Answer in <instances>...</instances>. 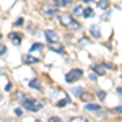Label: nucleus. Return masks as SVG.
<instances>
[{
	"label": "nucleus",
	"mask_w": 122,
	"mask_h": 122,
	"mask_svg": "<svg viewBox=\"0 0 122 122\" xmlns=\"http://www.w3.org/2000/svg\"><path fill=\"white\" fill-rule=\"evenodd\" d=\"M114 111H116V112H119V114H122V106H117Z\"/></svg>",
	"instance_id": "28"
},
{
	"label": "nucleus",
	"mask_w": 122,
	"mask_h": 122,
	"mask_svg": "<svg viewBox=\"0 0 122 122\" xmlns=\"http://www.w3.org/2000/svg\"><path fill=\"white\" fill-rule=\"evenodd\" d=\"M46 2L51 5V7H54V8H59V5H60V3H59V0H46Z\"/></svg>",
	"instance_id": "19"
},
{
	"label": "nucleus",
	"mask_w": 122,
	"mask_h": 122,
	"mask_svg": "<svg viewBox=\"0 0 122 122\" xmlns=\"http://www.w3.org/2000/svg\"><path fill=\"white\" fill-rule=\"evenodd\" d=\"M60 3H62L64 7H68V5H70L72 2H70V0H60Z\"/></svg>",
	"instance_id": "26"
},
{
	"label": "nucleus",
	"mask_w": 122,
	"mask_h": 122,
	"mask_svg": "<svg viewBox=\"0 0 122 122\" xmlns=\"http://www.w3.org/2000/svg\"><path fill=\"white\" fill-rule=\"evenodd\" d=\"M44 36H46L49 44H52V42H60V41H59V34H57L56 31H52V29H46V31H44Z\"/></svg>",
	"instance_id": "4"
},
{
	"label": "nucleus",
	"mask_w": 122,
	"mask_h": 122,
	"mask_svg": "<svg viewBox=\"0 0 122 122\" xmlns=\"http://www.w3.org/2000/svg\"><path fill=\"white\" fill-rule=\"evenodd\" d=\"M109 5H111L109 0H99V2H98V7H99L101 10H107V8H109Z\"/></svg>",
	"instance_id": "16"
},
{
	"label": "nucleus",
	"mask_w": 122,
	"mask_h": 122,
	"mask_svg": "<svg viewBox=\"0 0 122 122\" xmlns=\"http://www.w3.org/2000/svg\"><path fill=\"white\" fill-rule=\"evenodd\" d=\"M83 16H85V18H93V16H94L93 8H85L83 10Z\"/></svg>",
	"instance_id": "17"
},
{
	"label": "nucleus",
	"mask_w": 122,
	"mask_h": 122,
	"mask_svg": "<svg viewBox=\"0 0 122 122\" xmlns=\"http://www.w3.org/2000/svg\"><path fill=\"white\" fill-rule=\"evenodd\" d=\"M49 46H51L52 51H56L57 54H60V56H64V54H65V51H64V47H62L60 42H52V44H49Z\"/></svg>",
	"instance_id": "9"
},
{
	"label": "nucleus",
	"mask_w": 122,
	"mask_h": 122,
	"mask_svg": "<svg viewBox=\"0 0 122 122\" xmlns=\"http://www.w3.org/2000/svg\"><path fill=\"white\" fill-rule=\"evenodd\" d=\"M104 70H106V68L103 67V64H96V65H93V72L96 73V75H99V76L104 75Z\"/></svg>",
	"instance_id": "13"
},
{
	"label": "nucleus",
	"mask_w": 122,
	"mask_h": 122,
	"mask_svg": "<svg viewBox=\"0 0 122 122\" xmlns=\"http://www.w3.org/2000/svg\"><path fill=\"white\" fill-rule=\"evenodd\" d=\"M36 122H41V121H36Z\"/></svg>",
	"instance_id": "33"
},
{
	"label": "nucleus",
	"mask_w": 122,
	"mask_h": 122,
	"mask_svg": "<svg viewBox=\"0 0 122 122\" xmlns=\"http://www.w3.org/2000/svg\"><path fill=\"white\" fill-rule=\"evenodd\" d=\"M73 15H75V16H83V8H81L80 5L73 7Z\"/></svg>",
	"instance_id": "18"
},
{
	"label": "nucleus",
	"mask_w": 122,
	"mask_h": 122,
	"mask_svg": "<svg viewBox=\"0 0 122 122\" xmlns=\"http://www.w3.org/2000/svg\"><path fill=\"white\" fill-rule=\"evenodd\" d=\"M20 99H21V106L26 109V111H31V112H38L42 109V103L34 99V98H29V96H25V94H20Z\"/></svg>",
	"instance_id": "1"
},
{
	"label": "nucleus",
	"mask_w": 122,
	"mask_h": 122,
	"mask_svg": "<svg viewBox=\"0 0 122 122\" xmlns=\"http://www.w3.org/2000/svg\"><path fill=\"white\" fill-rule=\"evenodd\" d=\"M10 90H11V85L8 83V85H7V86H5V91H10Z\"/></svg>",
	"instance_id": "30"
},
{
	"label": "nucleus",
	"mask_w": 122,
	"mask_h": 122,
	"mask_svg": "<svg viewBox=\"0 0 122 122\" xmlns=\"http://www.w3.org/2000/svg\"><path fill=\"white\" fill-rule=\"evenodd\" d=\"M41 11L44 13V16H47V18H51V16H56L57 13V8H54V7H47V5H42L41 7Z\"/></svg>",
	"instance_id": "6"
},
{
	"label": "nucleus",
	"mask_w": 122,
	"mask_h": 122,
	"mask_svg": "<svg viewBox=\"0 0 122 122\" xmlns=\"http://www.w3.org/2000/svg\"><path fill=\"white\" fill-rule=\"evenodd\" d=\"M85 109L86 111H90V112H94V111H101L103 107H101V104H93V103H88L85 106Z\"/></svg>",
	"instance_id": "12"
},
{
	"label": "nucleus",
	"mask_w": 122,
	"mask_h": 122,
	"mask_svg": "<svg viewBox=\"0 0 122 122\" xmlns=\"http://www.w3.org/2000/svg\"><path fill=\"white\" fill-rule=\"evenodd\" d=\"M8 39L13 42V46H20L21 41H23V34L21 33H16V31H11L8 34Z\"/></svg>",
	"instance_id": "5"
},
{
	"label": "nucleus",
	"mask_w": 122,
	"mask_h": 122,
	"mask_svg": "<svg viewBox=\"0 0 122 122\" xmlns=\"http://www.w3.org/2000/svg\"><path fill=\"white\" fill-rule=\"evenodd\" d=\"M23 23H25V20H23V18H18L16 21H15V26H21Z\"/></svg>",
	"instance_id": "24"
},
{
	"label": "nucleus",
	"mask_w": 122,
	"mask_h": 122,
	"mask_svg": "<svg viewBox=\"0 0 122 122\" xmlns=\"http://www.w3.org/2000/svg\"><path fill=\"white\" fill-rule=\"evenodd\" d=\"M67 104H70V98L65 94V98H64V99H60V101H57L56 106H57V107H64V106H67Z\"/></svg>",
	"instance_id": "15"
},
{
	"label": "nucleus",
	"mask_w": 122,
	"mask_h": 122,
	"mask_svg": "<svg viewBox=\"0 0 122 122\" xmlns=\"http://www.w3.org/2000/svg\"><path fill=\"white\" fill-rule=\"evenodd\" d=\"M29 88H33V90H38V91H41V90H42V85H41V81H39L38 78H33V80L29 81Z\"/></svg>",
	"instance_id": "11"
},
{
	"label": "nucleus",
	"mask_w": 122,
	"mask_h": 122,
	"mask_svg": "<svg viewBox=\"0 0 122 122\" xmlns=\"http://www.w3.org/2000/svg\"><path fill=\"white\" fill-rule=\"evenodd\" d=\"M49 122H62V121H60L59 117H56V116H52V117L49 119Z\"/></svg>",
	"instance_id": "25"
},
{
	"label": "nucleus",
	"mask_w": 122,
	"mask_h": 122,
	"mask_svg": "<svg viewBox=\"0 0 122 122\" xmlns=\"http://www.w3.org/2000/svg\"><path fill=\"white\" fill-rule=\"evenodd\" d=\"M70 91H72V94H73V96H76V98H81V94L85 93V90L81 88V86H75V88H72Z\"/></svg>",
	"instance_id": "14"
},
{
	"label": "nucleus",
	"mask_w": 122,
	"mask_h": 122,
	"mask_svg": "<svg viewBox=\"0 0 122 122\" xmlns=\"http://www.w3.org/2000/svg\"><path fill=\"white\" fill-rule=\"evenodd\" d=\"M0 39H2V31H0Z\"/></svg>",
	"instance_id": "32"
},
{
	"label": "nucleus",
	"mask_w": 122,
	"mask_h": 122,
	"mask_svg": "<svg viewBox=\"0 0 122 122\" xmlns=\"http://www.w3.org/2000/svg\"><path fill=\"white\" fill-rule=\"evenodd\" d=\"M81 76H83V70H80V68H72V70H68L65 73V81L67 83H75Z\"/></svg>",
	"instance_id": "3"
},
{
	"label": "nucleus",
	"mask_w": 122,
	"mask_h": 122,
	"mask_svg": "<svg viewBox=\"0 0 122 122\" xmlns=\"http://www.w3.org/2000/svg\"><path fill=\"white\" fill-rule=\"evenodd\" d=\"M103 67H104V68H109V70H112V68H114L111 64H103Z\"/></svg>",
	"instance_id": "27"
},
{
	"label": "nucleus",
	"mask_w": 122,
	"mask_h": 122,
	"mask_svg": "<svg viewBox=\"0 0 122 122\" xmlns=\"http://www.w3.org/2000/svg\"><path fill=\"white\" fill-rule=\"evenodd\" d=\"M42 51H44V46L39 44V42H34V44L31 46V49H29V54H41Z\"/></svg>",
	"instance_id": "8"
},
{
	"label": "nucleus",
	"mask_w": 122,
	"mask_h": 122,
	"mask_svg": "<svg viewBox=\"0 0 122 122\" xmlns=\"http://www.w3.org/2000/svg\"><path fill=\"white\" fill-rule=\"evenodd\" d=\"M85 3H91V2H93V0H83Z\"/></svg>",
	"instance_id": "31"
},
{
	"label": "nucleus",
	"mask_w": 122,
	"mask_h": 122,
	"mask_svg": "<svg viewBox=\"0 0 122 122\" xmlns=\"http://www.w3.org/2000/svg\"><path fill=\"white\" fill-rule=\"evenodd\" d=\"M90 34H91L94 39H99V38H101V31H99V28H98V25L90 26Z\"/></svg>",
	"instance_id": "10"
},
{
	"label": "nucleus",
	"mask_w": 122,
	"mask_h": 122,
	"mask_svg": "<svg viewBox=\"0 0 122 122\" xmlns=\"http://www.w3.org/2000/svg\"><path fill=\"white\" fill-rule=\"evenodd\" d=\"M98 98H99L101 101H104V99H106V91H98Z\"/></svg>",
	"instance_id": "22"
},
{
	"label": "nucleus",
	"mask_w": 122,
	"mask_h": 122,
	"mask_svg": "<svg viewBox=\"0 0 122 122\" xmlns=\"http://www.w3.org/2000/svg\"><path fill=\"white\" fill-rule=\"evenodd\" d=\"M59 20H60V23L65 26V28H68V29H81V25L76 21L70 13H62L60 16H59Z\"/></svg>",
	"instance_id": "2"
},
{
	"label": "nucleus",
	"mask_w": 122,
	"mask_h": 122,
	"mask_svg": "<svg viewBox=\"0 0 122 122\" xmlns=\"http://www.w3.org/2000/svg\"><path fill=\"white\" fill-rule=\"evenodd\" d=\"M23 62L26 65H34V64H39V57H34L33 54H26V56H23Z\"/></svg>",
	"instance_id": "7"
},
{
	"label": "nucleus",
	"mask_w": 122,
	"mask_h": 122,
	"mask_svg": "<svg viewBox=\"0 0 122 122\" xmlns=\"http://www.w3.org/2000/svg\"><path fill=\"white\" fill-rule=\"evenodd\" d=\"M7 54V46L5 44H0V57H3Z\"/></svg>",
	"instance_id": "20"
},
{
	"label": "nucleus",
	"mask_w": 122,
	"mask_h": 122,
	"mask_svg": "<svg viewBox=\"0 0 122 122\" xmlns=\"http://www.w3.org/2000/svg\"><path fill=\"white\" fill-rule=\"evenodd\" d=\"M68 122H88L86 119H83V117H72Z\"/></svg>",
	"instance_id": "21"
},
{
	"label": "nucleus",
	"mask_w": 122,
	"mask_h": 122,
	"mask_svg": "<svg viewBox=\"0 0 122 122\" xmlns=\"http://www.w3.org/2000/svg\"><path fill=\"white\" fill-rule=\"evenodd\" d=\"M15 114H16V116H21L23 111H21V109H15Z\"/></svg>",
	"instance_id": "29"
},
{
	"label": "nucleus",
	"mask_w": 122,
	"mask_h": 122,
	"mask_svg": "<svg viewBox=\"0 0 122 122\" xmlns=\"http://www.w3.org/2000/svg\"><path fill=\"white\" fill-rule=\"evenodd\" d=\"M88 78H90L91 81H96V78H98V75H96L94 72H90V75H88Z\"/></svg>",
	"instance_id": "23"
}]
</instances>
